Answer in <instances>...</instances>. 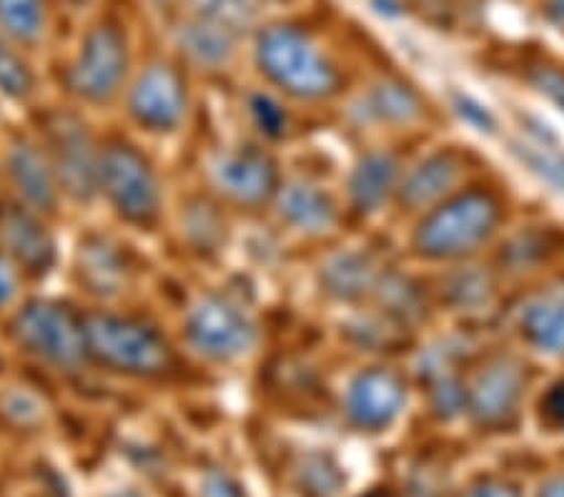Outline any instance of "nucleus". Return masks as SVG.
Here are the masks:
<instances>
[{
	"instance_id": "40",
	"label": "nucleus",
	"mask_w": 564,
	"mask_h": 497,
	"mask_svg": "<svg viewBox=\"0 0 564 497\" xmlns=\"http://www.w3.org/2000/svg\"><path fill=\"white\" fill-rule=\"evenodd\" d=\"M540 497H564V477H557V480H550L547 485H542Z\"/></svg>"
},
{
	"instance_id": "17",
	"label": "nucleus",
	"mask_w": 564,
	"mask_h": 497,
	"mask_svg": "<svg viewBox=\"0 0 564 497\" xmlns=\"http://www.w3.org/2000/svg\"><path fill=\"white\" fill-rule=\"evenodd\" d=\"M178 45L186 56L204 68H221L234 58L236 33L226 25L198 15L178 29Z\"/></svg>"
},
{
	"instance_id": "14",
	"label": "nucleus",
	"mask_w": 564,
	"mask_h": 497,
	"mask_svg": "<svg viewBox=\"0 0 564 497\" xmlns=\"http://www.w3.org/2000/svg\"><path fill=\"white\" fill-rule=\"evenodd\" d=\"M8 176H11L23 206L41 216L56 214L63 192L45 149L31 141L13 143L8 153Z\"/></svg>"
},
{
	"instance_id": "28",
	"label": "nucleus",
	"mask_w": 564,
	"mask_h": 497,
	"mask_svg": "<svg viewBox=\"0 0 564 497\" xmlns=\"http://www.w3.org/2000/svg\"><path fill=\"white\" fill-rule=\"evenodd\" d=\"M33 86L35 80L31 68L8 45L0 43V94L21 101V98H29L33 94Z\"/></svg>"
},
{
	"instance_id": "15",
	"label": "nucleus",
	"mask_w": 564,
	"mask_h": 497,
	"mask_svg": "<svg viewBox=\"0 0 564 497\" xmlns=\"http://www.w3.org/2000/svg\"><path fill=\"white\" fill-rule=\"evenodd\" d=\"M78 271L88 292L98 296H116L129 282L126 257L108 239H88L78 251Z\"/></svg>"
},
{
	"instance_id": "11",
	"label": "nucleus",
	"mask_w": 564,
	"mask_h": 497,
	"mask_svg": "<svg viewBox=\"0 0 564 497\" xmlns=\"http://www.w3.org/2000/svg\"><path fill=\"white\" fill-rule=\"evenodd\" d=\"M0 247L11 264L29 277H45L56 264V241L29 206H6L0 212Z\"/></svg>"
},
{
	"instance_id": "5",
	"label": "nucleus",
	"mask_w": 564,
	"mask_h": 497,
	"mask_svg": "<svg viewBox=\"0 0 564 497\" xmlns=\"http://www.w3.org/2000/svg\"><path fill=\"white\" fill-rule=\"evenodd\" d=\"M497 222L495 198L487 192H467L426 216L414 234V247L432 259L462 257L492 237Z\"/></svg>"
},
{
	"instance_id": "38",
	"label": "nucleus",
	"mask_w": 564,
	"mask_h": 497,
	"mask_svg": "<svg viewBox=\"0 0 564 497\" xmlns=\"http://www.w3.org/2000/svg\"><path fill=\"white\" fill-rule=\"evenodd\" d=\"M467 497H522L517 493V487L507 485V483H499V480H485L475 485L469 490Z\"/></svg>"
},
{
	"instance_id": "42",
	"label": "nucleus",
	"mask_w": 564,
	"mask_h": 497,
	"mask_svg": "<svg viewBox=\"0 0 564 497\" xmlns=\"http://www.w3.org/2000/svg\"><path fill=\"white\" fill-rule=\"evenodd\" d=\"M113 497H141V495H135V493H118Z\"/></svg>"
},
{
	"instance_id": "35",
	"label": "nucleus",
	"mask_w": 564,
	"mask_h": 497,
	"mask_svg": "<svg viewBox=\"0 0 564 497\" xmlns=\"http://www.w3.org/2000/svg\"><path fill=\"white\" fill-rule=\"evenodd\" d=\"M457 108L459 114L464 116V119L471 121L475 126H479L481 131H495V119L489 116V111H485L479 104L471 101V98H464V96H457Z\"/></svg>"
},
{
	"instance_id": "1",
	"label": "nucleus",
	"mask_w": 564,
	"mask_h": 497,
	"mask_svg": "<svg viewBox=\"0 0 564 497\" xmlns=\"http://www.w3.org/2000/svg\"><path fill=\"white\" fill-rule=\"evenodd\" d=\"M88 357L108 372L156 379L174 369V349L153 324L135 316L94 312L86 316Z\"/></svg>"
},
{
	"instance_id": "8",
	"label": "nucleus",
	"mask_w": 564,
	"mask_h": 497,
	"mask_svg": "<svg viewBox=\"0 0 564 497\" xmlns=\"http://www.w3.org/2000/svg\"><path fill=\"white\" fill-rule=\"evenodd\" d=\"M48 133V153L53 171H56L61 192L73 202H90L98 194L101 179V153L88 126L76 114H53L45 121Z\"/></svg>"
},
{
	"instance_id": "23",
	"label": "nucleus",
	"mask_w": 564,
	"mask_h": 497,
	"mask_svg": "<svg viewBox=\"0 0 564 497\" xmlns=\"http://www.w3.org/2000/svg\"><path fill=\"white\" fill-rule=\"evenodd\" d=\"M0 29L18 43L35 45L45 31L43 0H0Z\"/></svg>"
},
{
	"instance_id": "33",
	"label": "nucleus",
	"mask_w": 564,
	"mask_h": 497,
	"mask_svg": "<svg viewBox=\"0 0 564 497\" xmlns=\"http://www.w3.org/2000/svg\"><path fill=\"white\" fill-rule=\"evenodd\" d=\"M202 497H243V490L231 475L208 473L202 485Z\"/></svg>"
},
{
	"instance_id": "36",
	"label": "nucleus",
	"mask_w": 564,
	"mask_h": 497,
	"mask_svg": "<svg viewBox=\"0 0 564 497\" xmlns=\"http://www.w3.org/2000/svg\"><path fill=\"white\" fill-rule=\"evenodd\" d=\"M542 410H544V418H547L552 424L564 428V379L554 385L547 392V397H544Z\"/></svg>"
},
{
	"instance_id": "21",
	"label": "nucleus",
	"mask_w": 564,
	"mask_h": 497,
	"mask_svg": "<svg viewBox=\"0 0 564 497\" xmlns=\"http://www.w3.org/2000/svg\"><path fill=\"white\" fill-rule=\"evenodd\" d=\"M322 284L326 294L336 300L354 302L377 287V269L369 257L359 251H344L326 261L322 269Z\"/></svg>"
},
{
	"instance_id": "26",
	"label": "nucleus",
	"mask_w": 564,
	"mask_h": 497,
	"mask_svg": "<svg viewBox=\"0 0 564 497\" xmlns=\"http://www.w3.org/2000/svg\"><path fill=\"white\" fill-rule=\"evenodd\" d=\"M198 15L212 18V21L226 25L234 33L251 29L257 18V0H188Z\"/></svg>"
},
{
	"instance_id": "32",
	"label": "nucleus",
	"mask_w": 564,
	"mask_h": 497,
	"mask_svg": "<svg viewBox=\"0 0 564 497\" xmlns=\"http://www.w3.org/2000/svg\"><path fill=\"white\" fill-rule=\"evenodd\" d=\"M464 404H467V392L462 390L457 377L442 375L440 379H436V385L432 390V407L440 418H444V420L457 418V414L464 410Z\"/></svg>"
},
{
	"instance_id": "20",
	"label": "nucleus",
	"mask_w": 564,
	"mask_h": 497,
	"mask_svg": "<svg viewBox=\"0 0 564 497\" xmlns=\"http://www.w3.org/2000/svg\"><path fill=\"white\" fill-rule=\"evenodd\" d=\"M397 179L399 161L391 153H369L349 179L354 206L359 212H377L387 202V196L394 192Z\"/></svg>"
},
{
	"instance_id": "29",
	"label": "nucleus",
	"mask_w": 564,
	"mask_h": 497,
	"mask_svg": "<svg viewBox=\"0 0 564 497\" xmlns=\"http://www.w3.org/2000/svg\"><path fill=\"white\" fill-rule=\"evenodd\" d=\"M489 292H492L489 277L485 271H477V269L459 271V274H454L449 279V287H447L449 302L457 306H475V304L487 302Z\"/></svg>"
},
{
	"instance_id": "30",
	"label": "nucleus",
	"mask_w": 564,
	"mask_h": 497,
	"mask_svg": "<svg viewBox=\"0 0 564 497\" xmlns=\"http://www.w3.org/2000/svg\"><path fill=\"white\" fill-rule=\"evenodd\" d=\"M249 111H251L253 123H257V129L263 136H269V139H279V136H284L286 114H284V108L274 101V98L263 96V94H253L249 98Z\"/></svg>"
},
{
	"instance_id": "7",
	"label": "nucleus",
	"mask_w": 564,
	"mask_h": 497,
	"mask_svg": "<svg viewBox=\"0 0 564 497\" xmlns=\"http://www.w3.org/2000/svg\"><path fill=\"white\" fill-rule=\"evenodd\" d=\"M129 41L113 23H98L86 33L68 71V86L88 104H111L129 76Z\"/></svg>"
},
{
	"instance_id": "16",
	"label": "nucleus",
	"mask_w": 564,
	"mask_h": 497,
	"mask_svg": "<svg viewBox=\"0 0 564 497\" xmlns=\"http://www.w3.org/2000/svg\"><path fill=\"white\" fill-rule=\"evenodd\" d=\"M281 219L306 234H322L336 222V206L322 188L308 184H289L276 194Z\"/></svg>"
},
{
	"instance_id": "43",
	"label": "nucleus",
	"mask_w": 564,
	"mask_h": 497,
	"mask_svg": "<svg viewBox=\"0 0 564 497\" xmlns=\"http://www.w3.org/2000/svg\"><path fill=\"white\" fill-rule=\"evenodd\" d=\"M66 3H84V0H66Z\"/></svg>"
},
{
	"instance_id": "3",
	"label": "nucleus",
	"mask_w": 564,
	"mask_h": 497,
	"mask_svg": "<svg viewBox=\"0 0 564 497\" xmlns=\"http://www.w3.org/2000/svg\"><path fill=\"white\" fill-rule=\"evenodd\" d=\"M15 345L61 372H78L90 359L86 316L56 300L25 302L11 322Z\"/></svg>"
},
{
	"instance_id": "19",
	"label": "nucleus",
	"mask_w": 564,
	"mask_h": 497,
	"mask_svg": "<svg viewBox=\"0 0 564 497\" xmlns=\"http://www.w3.org/2000/svg\"><path fill=\"white\" fill-rule=\"evenodd\" d=\"M522 327L534 347L564 355V287L534 296L522 314Z\"/></svg>"
},
{
	"instance_id": "27",
	"label": "nucleus",
	"mask_w": 564,
	"mask_h": 497,
	"mask_svg": "<svg viewBox=\"0 0 564 497\" xmlns=\"http://www.w3.org/2000/svg\"><path fill=\"white\" fill-rule=\"evenodd\" d=\"M302 485L308 495L316 497H336L344 487V475L339 465L329 455H308L299 469Z\"/></svg>"
},
{
	"instance_id": "6",
	"label": "nucleus",
	"mask_w": 564,
	"mask_h": 497,
	"mask_svg": "<svg viewBox=\"0 0 564 497\" xmlns=\"http://www.w3.org/2000/svg\"><path fill=\"white\" fill-rule=\"evenodd\" d=\"M188 347L216 365H229L257 347L259 332L251 314L226 294H206L186 316Z\"/></svg>"
},
{
	"instance_id": "9",
	"label": "nucleus",
	"mask_w": 564,
	"mask_h": 497,
	"mask_svg": "<svg viewBox=\"0 0 564 497\" xmlns=\"http://www.w3.org/2000/svg\"><path fill=\"white\" fill-rule=\"evenodd\" d=\"M131 119L153 133L181 129L188 114V90L181 71L171 63H153L135 78L129 94Z\"/></svg>"
},
{
	"instance_id": "12",
	"label": "nucleus",
	"mask_w": 564,
	"mask_h": 497,
	"mask_svg": "<svg viewBox=\"0 0 564 497\" xmlns=\"http://www.w3.org/2000/svg\"><path fill=\"white\" fill-rule=\"evenodd\" d=\"M406 385L397 372L384 367L364 369L347 392V414L361 430H384L402 414Z\"/></svg>"
},
{
	"instance_id": "22",
	"label": "nucleus",
	"mask_w": 564,
	"mask_h": 497,
	"mask_svg": "<svg viewBox=\"0 0 564 497\" xmlns=\"http://www.w3.org/2000/svg\"><path fill=\"white\" fill-rule=\"evenodd\" d=\"M369 111L381 121L409 123L420 119L422 101L412 88L399 84V80H381L369 96Z\"/></svg>"
},
{
	"instance_id": "37",
	"label": "nucleus",
	"mask_w": 564,
	"mask_h": 497,
	"mask_svg": "<svg viewBox=\"0 0 564 497\" xmlns=\"http://www.w3.org/2000/svg\"><path fill=\"white\" fill-rule=\"evenodd\" d=\"M534 84L540 86L544 94L557 98V101L564 106V74H560V71H552V68L536 71Z\"/></svg>"
},
{
	"instance_id": "10",
	"label": "nucleus",
	"mask_w": 564,
	"mask_h": 497,
	"mask_svg": "<svg viewBox=\"0 0 564 497\" xmlns=\"http://www.w3.org/2000/svg\"><path fill=\"white\" fill-rule=\"evenodd\" d=\"M212 176L218 192L247 209H257L279 194L276 161L257 147L221 151L212 164Z\"/></svg>"
},
{
	"instance_id": "41",
	"label": "nucleus",
	"mask_w": 564,
	"mask_h": 497,
	"mask_svg": "<svg viewBox=\"0 0 564 497\" xmlns=\"http://www.w3.org/2000/svg\"><path fill=\"white\" fill-rule=\"evenodd\" d=\"M375 6H377V11L387 13V15H399V13H402V11H399V6L394 3V0H375Z\"/></svg>"
},
{
	"instance_id": "34",
	"label": "nucleus",
	"mask_w": 564,
	"mask_h": 497,
	"mask_svg": "<svg viewBox=\"0 0 564 497\" xmlns=\"http://www.w3.org/2000/svg\"><path fill=\"white\" fill-rule=\"evenodd\" d=\"M18 292V277H15V267L11 264L3 251H0V310L13 302V296Z\"/></svg>"
},
{
	"instance_id": "39",
	"label": "nucleus",
	"mask_w": 564,
	"mask_h": 497,
	"mask_svg": "<svg viewBox=\"0 0 564 497\" xmlns=\"http://www.w3.org/2000/svg\"><path fill=\"white\" fill-rule=\"evenodd\" d=\"M547 15L564 31V0H547Z\"/></svg>"
},
{
	"instance_id": "13",
	"label": "nucleus",
	"mask_w": 564,
	"mask_h": 497,
	"mask_svg": "<svg viewBox=\"0 0 564 497\" xmlns=\"http://www.w3.org/2000/svg\"><path fill=\"white\" fill-rule=\"evenodd\" d=\"M524 390V372L512 359H499L477 377L467 395L469 412L481 428H502L517 414Z\"/></svg>"
},
{
	"instance_id": "18",
	"label": "nucleus",
	"mask_w": 564,
	"mask_h": 497,
	"mask_svg": "<svg viewBox=\"0 0 564 497\" xmlns=\"http://www.w3.org/2000/svg\"><path fill=\"white\" fill-rule=\"evenodd\" d=\"M459 179V161L452 153H434L422 161L399 188V198L406 209H422L442 198Z\"/></svg>"
},
{
	"instance_id": "2",
	"label": "nucleus",
	"mask_w": 564,
	"mask_h": 497,
	"mask_svg": "<svg viewBox=\"0 0 564 497\" xmlns=\"http://www.w3.org/2000/svg\"><path fill=\"white\" fill-rule=\"evenodd\" d=\"M257 63L289 96L318 101L339 90V74L304 31L289 23L267 25L257 35Z\"/></svg>"
},
{
	"instance_id": "4",
	"label": "nucleus",
	"mask_w": 564,
	"mask_h": 497,
	"mask_svg": "<svg viewBox=\"0 0 564 497\" xmlns=\"http://www.w3.org/2000/svg\"><path fill=\"white\" fill-rule=\"evenodd\" d=\"M98 192L126 224L153 229L161 219V179L151 161L131 143L116 141L104 149Z\"/></svg>"
},
{
	"instance_id": "31",
	"label": "nucleus",
	"mask_w": 564,
	"mask_h": 497,
	"mask_svg": "<svg viewBox=\"0 0 564 497\" xmlns=\"http://www.w3.org/2000/svg\"><path fill=\"white\" fill-rule=\"evenodd\" d=\"M514 151H517V156H520L536 176H542L547 184L564 192V159L550 156V153L536 151L532 147H522V143H514Z\"/></svg>"
},
{
	"instance_id": "24",
	"label": "nucleus",
	"mask_w": 564,
	"mask_h": 497,
	"mask_svg": "<svg viewBox=\"0 0 564 497\" xmlns=\"http://www.w3.org/2000/svg\"><path fill=\"white\" fill-rule=\"evenodd\" d=\"M377 294L387 314L394 316L399 322L420 320L424 314V296L412 279L397 277V274L379 279Z\"/></svg>"
},
{
	"instance_id": "25",
	"label": "nucleus",
	"mask_w": 564,
	"mask_h": 497,
	"mask_svg": "<svg viewBox=\"0 0 564 497\" xmlns=\"http://www.w3.org/2000/svg\"><path fill=\"white\" fill-rule=\"evenodd\" d=\"M186 237L191 239L196 249L202 251H216L221 249L226 239V222L218 216L212 204L198 202L188 209L186 222H184Z\"/></svg>"
}]
</instances>
